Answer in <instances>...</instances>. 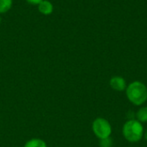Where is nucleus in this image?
Here are the masks:
<instances>
[{
    "label": "nucleus",
    "mask_w": 147,
    "mask_h": 147,
    "mask_svg": "<svg viewBox=\"0 0 147 147\" xmlns=\"http://www.w3.org/2000/svg\"><path fill=\"white\" fill-rule=\"evenodd\" d=\"M126 96L131 103L141 106L147 101L146 85L140 81H134L127 86Z\"/></svg>",
    "instance_id": "nucleus-1"
},
{
    "label": "nucleus",
    "mask_w": 147,
    "mask_h": 147,
    "mask_svg": "<svg viewBox=\"0 0 147 147\" xmlns=\"http://www.w3.org/2000/svg\"><path fill=\"white\" fill-rule=\"evenodd\" d=\"M144 132L142 123L134 119L127 121L122 127V134L124 138L131 143L140 141L144 136Z\"/></svg>",
    "instance_id": "nucleus-2"
},
{
    "label": "nucleus",
    "mask_w": 147,
    "mask_h": 147,
    "mask_svg": "<svg viewBox=\"0 0 147 147\" xmlns=\"http://www.w3.org/2000/svg\"><path fill=\"white\" fill-rule=\"evenodd\" d=\"M92 131L99 140H102L111 136L112 127L105 118L98 117L92 123Z\"/></svg>",
    "instance_id": "nucleus-3"
},
{
    "label": "nucleus",
    "mask_w": 147,
    "mask_h": 147,
    "mask_svg": "<svg viewBox=\"0 0 147 147\" xmlns=\"http://www.w3.org/2000/svg\"><path fill=\"white\" fill-rule=\"evenodd\" d=\"M110 87L116 91H124L127 89V82L124 78L121 76H114L109 81Z\"/></svg>",
    "instance_id": "nucleus-4"
},
{
    "label": "nucleus",
    "mask_w": 147,
    "mask_h": 147,
    "mask_svg": "<svg viewBox=\"0 0 147 147\" xmlns=\"http://www.w3.org/2000/svg\"><path fill=\"white\" fill-rule=\"evenodd\" d=\"M38 10L44 16H49L53 11V5L48 0H43L38 4Z\"/></svg>",
    "instance_id": "nucleus-5"
},
{
    "label": "nucleus",
    "mask_w": 147,
    "mask_h": 147,
    "mask_svg": "<svg viewBox=\"0 0 147 147\" xmlns=\"http://www.w3.org/2000/svg\"><path fill=\"white\" fill-rule=\"evenodd\" d=\"M23 147H47V145L43 140L34 138L28 140Z\"/></svg>",
    "instance_id": "nucleus-6"
},
{
    "label": "nucleus",
    "mask_w": 147,
    "mask_h": 147,
    "mask_svg": "<svg viewBox=\"0 0 147 147\" xmlns=\"http://www.w3.org/2000/svg\"><path fill=\"white\" fill-rule=\"evenodd\" d=\"M136 118L137 120L141 123H146L147 122V106L141 107L136 113Z\"/></svg>",
    "instance_id": "nucleus-7"
},
{
    "label": "nucleus",
    "mask_w": 147,
    "mask_h": 147,
    "mask_svg": "<svg viewBox=\"0 0 147 147\" xmlns=\"http://www.w3.org/2000/svg\"><path fill=\"white\" fill-rule=\"evenodd\" d=\"M13 4V0H0V15L8 12Z\"/></svg>",
    "instance_id": "nucleus-8"
},
{
    "label": "nucleus",
    "mask_w": 147,
    "mask_h": 147,
    "mask_svg": "<svg viewBox=\"0 0 147 147\" xmlns=\"http://www.w3.org/2000/svg\"><path fill=\"white\" fill-rule=\"evenodd\" d=\"M99 146H100V147H112V146H113V140L111 139V137L102 139L99 141Z\"/></svg>",
    "instance_id": "nucleus-9"
},
{
    "label": "nucleus",
    "mask_w": 147,
    "mask_h": 147,
    "mask_svg": "<svg viewBox=\"0 0 147 147\" xmlns=\"http://www.w3.org/2000/svg\"><path fill=\"white\" fill-rule=\"evenodd\" d=\"M28 3H30V4H34V5H38L41 1H43V0H26Z\"/></svg>",
    "instance_id": "nucleus-10"
},
{
    "label": "nucleus",
    "mask_w": 147,
    "mask_h": 147,
    "mask_svg": "<svg viewBox=\"0 0 147 147\" xmlns=\"http://www.w3.org/2000/svg\"><path fill=\"white\" fill-rule=\"evenodd\" d=\"M143 137L145 138V140L147 141V129L144 132V136H143Z\"/></svg>",
    "instance_id": "nucleus-11"
},
{
    "label": "nucleus",
    "mask_w": 147,
    "mask_h": 147,
    "mask_svg": "<svg viewBox=\"0 0 147 147\" xmlns=\"http://www.w3.org/2000/svg\"><path fill=\"white\" fill-rule=\"evenodd\" d=\"M1 22H2V18H1V16H0V25H1Z\"/></svg>",
    "instance_id": "nucleus-12"
}]
</instances>
